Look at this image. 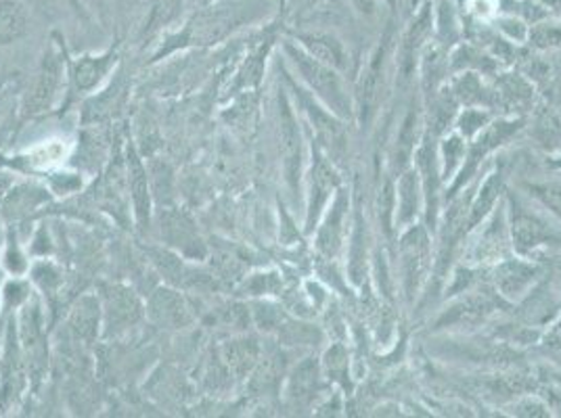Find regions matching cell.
Returning <instances> with one entry per match:
<instances>
[{
    "label": "cell",
    "mask_w": 561,
    "mask_h": 418,
    "mask_svg": "<svg viewBox=\"0 0 561 418\" xmlns=\"http://www.w3.org/2000/svg\"><path fill=\"white\" fill-rule=\"evenodd\" d=\"M273 11L275 0H214L191 9L181 24L158 38L149 63H160L176 53L218 47L241 30L266 22Z\"/></svg>",
    "instance_id": "obj_1"
},
{
    "label": "cell",
    "mask_w": 561,
    "mask_h": 418,
    "mask_svg": "<svg viewBox=\"0 0 561 418\" xmlns=\"http://www.w3.org/2000/svg\"><path fill=\"white\" fill-rule=\"evenodd\" d=\"M70 91V55L61 34H53L36 71L20 96V121H34L48 116L64 103Z\"/></svg>",
    "instance_id": "obj_2"
},
{
    "label": "cell",
    "mask_w": 561,
    "mask_h": 418,
    "mask_svg": "<svg viewBox=\"0 0 561 418\" xmlns=\"http://www.w3.org/2000/svg\"><path fill=\"white\" fill-rule=\"evenodd\" d=\"M280 50H283L285 61L296 73L298 82L305 86L308 93L312 94L317 101H321L335 116L342 117V119L351 117V94L344 86L340 71L314 59L312 55H308L294 38H285Z\"/></svg>",
    "instance_id": "obj_3"
},
{
    "label": "cell",
    "mask_w": 561,
    "mask_h": 418,
    "mask_svg": "<svg viewBox=\"0 0 561 418\" xmlns=\"http://www.w3.org/2000/svg\"><path fill=\"white\" fill-rule=\"evenodd\" d=\"M101 302V339L119 341L147 323V307L139 291L126 282H101L96 289Z\"/></svg>",
    "instance_id": "obj_4"
},
{
    "label": "cell",
    "mask_w": 561,
    "mask_h": 418,
    "mask_svg": "<svg viewBox=\"0 0 561 418\" xmlns=\"http://www.w3.org/2000/svg\"><path fill=\"white\" fill-rule=\"evenodd\" d=\"M20 344L24 349L25 364L30 372V394H36L45 383L48 372V318L47 303L43 295H36L15 314Z\"/></svg>",
    "instance_id": "obj_5"
},
{
    "label": "cell",
    "mask_w": 561,
    "mask_h": 418,
    "mask_svg": "<svg viewBox=\"0 0 561 418\" xmlns=\"http://www.w3.org/2000/svg\"><path fill=\"white\" fill-rule=\"evenodd\" d=\"M398 268H400L402 298L407 303H415L421 291L432 279V270H434V245H432L427 227L417 222L400 231Z\"/></svg>",
    "instance_id": "obj_6"
},
{
    "label": "cell",
    "mask_w": 561,
    "mask_h": 418,
    "mask_svg": "<svg viewBox=\"0 0 561 418\" xmlns=\"http://www.w3.org/2000/svg\"><path fill=\"white\" fill-rule=\"evenodd\" d=\"M285 82H287V89L296 96V103L305 114L308 126L312 128L314 142L325 151L331 162L340 165L348 158V132H346L344 119L329 112L328 107L308 93L300 82H296L294 73L287 70H285Z\"/></svg>",
    "instance_id": "obj_7"
},
{
    "label": "cell",
    "mask_w": 561,
    "mask_h": 418,
    "mask_svg": "<svg viewBox=\"0 0 561 418\" xmlns=\"http://www.w3.org/2000/svg\"><path fill=\"white\" fill-rule=\"evenodd\" d=\"M507 206V220L512 231L514 254L522 257H535L540 249H547L551 245H561V229L545 213L533 208L530 204L515 197L514 193L505 199Z\"/></svg>",
    "instance_id": "obj_8"
},
{
    "label": "cell",
    "mask_w": 561,
    "mask_h": 418,
    "mask_svg": "<svg viewBox=\"0 0 561 418\" xmlns=\"http://www.w3.org/2000/svg\"><path fill=\"white\" fill-rule=\"evenodd\" d=\"M30 394V372L25 364L24 349L18 335L15 316L2 321L0 344V415H9Z\"/></svg>",
    "instance_id": "obj_9"
},
{
    "label": "cell",
    "mask_w": 561,
    "mask_h": 418,
    "mask_svg": "<svg viewBox=\"0 0 561 418\" xmlns=\"http://www.w3.org/2000/svg\"><path fill=\"white\" fill-rule=\"evenodd\" d=\"M468 245L463 247V264L471 268H492L501 259L514 254L512 231L507 220V206L501 199L492 209L491 216L468 234ZM466 236V239H468Z\"/></svg>",
    "instance_id": "obj_10"
},
{
    "label": "cell",
    "mask_w": 561,
    "mask_h": 418,
    "mask_svg": "<svg viewBox=\"0 0 561 418\" xmlns=\"http://www.w3.org/2000/svg\"><path fill=\"white\" fill-rule=\"evenodd\" d=\"M279 153L283 165V181L289 195H300L305 188L306 165H308V149H306L305 130L296 116V109L289 101L287 91H279Z\"/></svg>",
    "instance_id": "obj_11"
},
{
    "label": "cell",
    "mask_w": 561,
    "mask_h": 418,
    "mask_svg": "<svg viewBox=\"0 0 561 418\" xmlns=\"http://www.w3.org/2000/svg\"><path fill=\"white\" fill-rule=\"evenodd\" d=\"M305 233L312 234L321 216L325 213L333 195L342 186L337 165L329 160L325 151L312 140L308 149V165L305 176Z\"/></svg>",
    "instance_id": "obj_12"
},
{
    "label": "cell",
    "mask_w": 561,
    "mask_h": 418,
    "mask_svg": "<svg viewBox=\"0 0 561 418\" xmlns=\"http://www.w3.org/2000/svg\"><path fill=\"white\" fill-rule=\"evenodd\" d=\"M158 227H160V239L162 245L168 249L181 254L188 262H204L210 257L208 243L204 241V236L199 233L195 220L188 216L187 211L174 208L156 209V218Z\"/></svg>",
    "instance_id": "obj_13"
},
{
    "label": "cell",
    "mask_w": 561,
    "mask_h": 418,
    "mask_svg": "<svg viewBox=\"0 0 561 418\" xmlns=\"http://www.w3.org/2000/svg\"><path fill=\"white\" fill-rule=\"evenodd\" d=\"M522 128H524V119L522 117L492 119L491 124L476 139L469 142L468 158H466L461 172L453 181L450 190H448V197L457 195L463 186H468L473 181V176H478L480 163L484 162L499 147H503L507 140L514 139Z\"/></svg>",
    "instance_id": "obj_14"
},
{
    "label": "cell",
    "mask_w": 561,
    "mask_h": 418,
    "mask_svg": "<svg viewBox=\"0 0 561 418\" xmlns=\"http://www.w3.org/2000/svg\"><path fill=\"white\" fill-rule=\"evenodd\" d=\"M124 174H126V193H128V204L133 208L135 227L140 234L149 233L156 218V201H153L147 163L133 140H128L126 144Z\"/></svg>",
    "instance_id": "obj_15"
},
{
    "label": "cell",
    "mask_w": 561,
    "mask_h": 418,
    "mask_svg": "<svg viewBox=\"0 0 561 418\" xmlns=\"http://www.w3.org/2000/svg\"><path fill=\"white\" fill-rule=\"evenodd\" d=\"M122 61L119 43L99 53H82L70 59V91L73 96L99 93L112 78Z\"/></svg>",
    "instance_id": "obj_16"
},
{
    "label": "cell",
    "mask_w": 561,
    "mask_h": 418,
    "mask_svg": "<svg viewBox=\"0 0 561 418\" xmlns=\"http://www.w3.org/2000/svg\"><path fill=\"white\" fill-rule=\"evenodd\" d=\"M351 208V190L340 186L314 229L317 254L328 262L337 259V256L344 252L346 239L351 234L348 233V224L352 220Z\"/></svg>",
    "instance_id": "obj_17"
},
{
    "label": "cell",
    "mask_w": 561,
    "mask_h": 418,
    "mask_svg": "<svg viewBox=\"0 0 561 418\" xmlns=\"http://www.w3.org/2000/svg\"><path fill=\"white\" fill-rule=\"evenodd\" d=\"M496 312V302L492 300L489 293L482 291H463L459 293L450 305L438 314L436 318V330H471L478 326L486 325Z\"/></svg>",
    "instance_id": "obj_18"
},
{
    "label": "cell",
    "mask_w": 561,
    "mask_h": 418,
    "mask_svg": "<svg viewBox=\"0 0 561 418\" xmlns=\"http://www.w3.org/2000/svg\"><path fill=\"white\" fill-rule=\"evenodd\" d=\"M147 307V323H151L162 330H183L195 323L193 307L188 305L187 298L181 289L162 285L147 293L145 300Z\"/></svg>",
    "instance_id": "obj_19"
},
{
    "label": "cell",
    "mask_w": 561,
    "mask_h": 418,
    "mask_svg": "<svg viewBox=\"0 0 561 418\" xmlns=\"http://www.w3.org/2000/svg\"><path fill=\"white\" fill-rule=\"evenodd\" d=\"M540 275V266L530 262V257L510 256L492 266V285L499 298L519 302L535 289Z\"/></svg>",
    "instance_id": "obj_20"
},
{
    "label": "cell",
    "mask_w": 561,
    "mask_h": 418,
    "mask_svg": "<svg viewBox=\"0 0 561 418\" xmlns=\"http://www.w3.org/2000/svg\"><path fill=\"white\" fill-rule=\"evenodd\" d=\"M323 369L317 358H305L298 362L291 371L285 374V385H283V397L287 408L302 413L317 408V399L323 392Z\"/></svg>",
    "instance_id": "obj_21"
},
{
    "label": "cell",
    "mask_w": 561,
    "mask_h": 418,
    "mask_svg": "<svg viewBox=\"0 0 561 418\" xmlns=\"http://www.w3.org/2000/svg\"><path fill=\"white\" fill-rule=\"evenodd\" d=\"M50 201H55V195L43 181H18V185L0 199V216L4 218L7 227L22 229V224L30 222V218Z\"/></svg>",
    "instance_id": "obj_22"
},
{
    "label": "cell",
    "mask_w": 561,
    "mask_h": 418,
    "mask_svg": "<svg viewBox=\"0 0 561 418\" xmlns=\"http://www.w3.org/2000/svg\"><path fill=\"white\" fill-rule=\"evenodd\" d=\"M66 333L78 348H89L101 339V302L96 293H84L71 303Z\"/></svg>",
    "instance_id": "obj_23"
},
{
    "label": "cell",
    "mask_w": 561,
    "mask_h": 418,
    "mask_svg": "<svg viewBox=\"0 0 561 418\" xmlns=\"http://www.w3.org/2000/svg\"><path fill=\"white\" fill-rule=\"evenodd\" d=\"M218 356L225 362V367L233 374L234 383L241 385L250 379V374L264 353L260 339L248 333H234L227 341L218 346Z\"/></svg>",
    "instance_id": "obj_24"
},
{
    "label": "cell",
    "mask_w": 561,
    "mask_h": 418,
    "mask_svg": "<svg viewBox=\"0 0 561 418\" xmlns=\"http://www.w3.org/2000/svg\"><path fill=\"white\" fill-rule=\"evenodd\" d=\"M394 190H397L394 231L398 233L417 224L423 213V188H421L420 172L415 170V165L400 172Z\"/></svg>",
    "instance_id": "obj_25"
},
{
    "label": "cell",
    "mask_w": 561,
    "mask_h": 418,
    "mask_svg": "<svg viewBox=\"0 0 561 418\" xmlns=\"http://www.w3.org/2000/svg\"><path fill=\"white\" fill-rule=\"evenodd\" d=\"M187 0H147V15L139 27V43L145 47L174 30L187 13Z\"/></svg>",
    "instance_id": "obj_26"
},
{
    "label": "cell",
    "mask_w": 561,
    "mask_h": 418,
    "mask_svg": "<svg viewBox=\"0 0 561 418\" xmlns=\"http://www.w3.org/2000/svg\"><path fill=\"white\" fill-rule=\"evenodd\" d=\"M535 103V84L519 73H501L491 89V107L507 114L526 112Z\"/></svg>",
    "instance_id": "obj_27"
},
{
    "label": "cell",
    "mask_w": 561,
    "mask_h": 418,
    "mask_svg": "<svg viewBox=\"0 0 561 418\" xmlns=\"http://www.w3.org/2000/svg\"><path fill=\"white\" fill-rule=\"evenodd\" d=\"M348 234V266L346 275L354 287H363L369 277V245H367V220L363 216L360 199H354V213Z\"/></svg>",
    "instance_id": "obj_28"
},
{
    "label": "cell",
    "mask_w": 561,
    "mask_h": 418,
    "mask_svg": "<svg viewBox=\"0 0 561 418\" xmlns=\"http://www.w3.org/2000/svg\"><path fill=\"white\" fill-rule=\"evenodd\" d=\"M294 40L305 48L308 55H312L314 59L328 63L337 71L348 66L346 48L329 32H298L294 34Z\"/></svg>",
    "instance_id": "obj_29"
},
{
    "label": "cell",
    "mask_w": 561,
    "mask_h": 418,
    "mask_svg": "<svg viewBox=\"0 0 561 418\" xmlns=\"http://www.w3.org/2000/svg\"><path fill=\"white\" fill-rule=\"evenodd\" d=\"M501 195H503V176L501 172H491L480 185L476 186V193L471 197L466 236L491 216L492 209L496 208L501 201Z\"/></svg>",
    "instance_id": "obj_30"
},
{
    "label": "cell",
    "mask_w": 561,
    "mask_h": 418,
    "mask_svg": "<svg viewBox=\"0 0 561 418\" xmlns=\"http://www.w3.org/2000/svg\"><path fill=\"white\" fill-rule=\"evenodd\" d=\"M275 43L273 34L264 32V38L257 40L256 47L252 48L248 55H245V61L241 63V68L234 71V78L227 89V94L243 93L245 89H252L256 86L262 78V71H264V63H266V57L271 53V45Z\"/></svg>",
    "instance_id": "obj_31"
},
{
    "label": "cell",
    "mask_w": 561,
    "mask_h": 418,
    "mask_svg": "<svg viewBox=\"0 0 561 418\" xmlns=\"http://www.w3.org/2000/svg\"><path fill=\"white\" fill-rule=\"evenodd\" d=\"M27 277L32 280L34 289L43 295L47 303V310L53 300L59 298L64 285H66V272L53 257H34Z\"/></svg>",
    "instance_id": "obj_32"
},
{
    "label": "cell",
    "mask_w": 561,
    "mask_h": 418,
    "mask_svg": "<svg viewBox=\"0 0 561 418\" xmlns=\"http://www.w3.org/2000/svg\"><path fill=\"white\" fill-rule=\"evenodd\" d=\"M30 32V9L25 0H0V47L24 40Z\"/></svg>",
    "instance_id": "obj_33"
},
{
    "label": "cell",
    "mask_w": 561,
    "mask_h": 418,
    "mask_svg": "<svg viewBox=\"0 0 561 418\" xmlns=\"http://www.w3.org/2000/svg\"><path fill=\"white\" fill-rule=\"evenodd\" d=\"M448 91L459 105L491 109V89L484 84L482 73H476V71L455 73V78L448 84Z\"/></svg>",
    "instance_id": "obj_34"
},
{
    "label": "cell",
    "mask_w": 561,
    "mask_h": 418,
    "mask_svg": "<svg viewBox=\"0 0 561 418\" xmlns=\"http://www.w3.org/2000/svg\"><path fill=\"white\" fill-rule=\"evenodd\" d=\"M468 139L455 130V132H446L440 144L436 147L440 178L445 185H453V181L461 172L466 158H468Z\"/></svg>",
    "instance_id": "obj_35"
},
{
    "label": "cell",
    "mask_w": 561,
    "mask_h": 418,
    "mask_svg": "<svg viewBox=\"0 0 561 418\" xmlns=\"http://www.w3.org/2000/svg\"><path fill=\"white\" fill-rule=\"evenodd\" d=\"M459 7L453 0H436L434 4V36L443 48H453L461 43V18Z\"/></svg>",
    "instance_id": "obj_36"
},
{
    "label": "cell",
    "mask_w": 561,
    "mask_h": 418,
    "mask_svg": "<svg viewBox=\"0 0 561 418\" xmlns=\"http://www.w3.org/2000/svg\"><path fill=\"white\" fill-rule=\"evenodd\" d=\"M237 293L250 300H275L283 295V275L279 270H256L245 275L237 285Z\"/></svg>",
    "instance_id": "obj_37"
},
{
    "label": "cell",
    "mask_w": 561,
    "mask_h": 418,
    "mask_svg": "<svg viewBox=\"0 0 561 418\" xmlns=\"http://www.w3.org/2000/svg\"><path fill=\"white\" fill-rule=\"evenodd\" d=\"M448 66L453 73L461 71H476V73H492L496 70V59L492 57L489 50L473 47L471 43H459L450 50Z\"/></svg>",
    "instance_id": "obj_38"
},
{
    "label": "cell",
    "mask_w": 561,
    "mask_h": 418,
    "mask_svg": "<svg viewBox=\"0 0 561 418\" xmlns=\"http://www.w3.org/2000/svg\"><path fill=\"white\" fill-rule=\"evenodd\" d=\"M0 264L7 277H27L30 266H32V256L24 245V239L15 227H9L7 231V241L0 252Z\"/></svg>",
    "instance_id": "obj_39"
},
{
    "label": "cell",
    "mask_w": 561,
    "mask_h": 418,
    "mask_svg": "<svg viewBox=\"0 0 561 418\" xmlns=\"http://www.w3.org/2000/svg\"><path fill=\"white\" fill-rule=\"evenodd\" d=\"M351 351L344 346V341H333L321 360V369L329 383L340 385L344 390L351 387Z\"/></svg>",
    "instance_id": "obj_40"
},
{
    "label": "cell",
    "mask_w": 561,
    "mask_h": 418,
    "mask_svg": "<svg viewBox=\"0 0 561 418\" xmlns=\"http://www.w3.org/2000/svg\"><path fill=\"white\" fill-rule=\"evenodd\" d=\"M34 295H36V289L30 277H7L0 291L2 321L7 316H15Z\"/></svg>",
    "instance_id": "obj_41"
},
{
    "label": "cell",
    "mask_w": 561,
    "mask_h": 418,
    "mask_svg": "<svg viewBox=\"0 0 561 418\" xmlns=\"http://www.w3.org/2000/svg\"><path fill=\"white\" fill-rule=\"evenodd\" d=\"M149 170V181H151V190H153V201L156 209L170 208L174 201V172L170 167V163L164 160H149L147 162Z\"/></svg>",
    "instance_id": "obj_42"
},
{
    "label": "cell",
    "mask_w": 561,
    "mask_h": 418,
    "mask_svg": "<svg viewBox=\"0 0 561 418\" xmlns=\"http://www.w3.org/2000/svg\"><path fill=\"white\" fill-rule=\"evenodd\" d=\"M494 116L491 109L486 107H466L463 112H459L455 117V130L466 137V139L473 140L489 124H491Z\"/></svg>",
    "instance_id": "obj_43"
},
{
    "label": "cell",
    "mask_w": 561,
    "mask_h": 418,
    "mask_svg": "<svg viewBox=\"0 0 561 418\" xmlns=\"http://www.w3.org/2000/svg\"><path fill=\"white\" fill-rule=\"evenodd\" d=\"M528 45L537 50H560L561 48V22L553 20L549 22L542 20L537 24L530 25V34H528Z\"/></svg>",
    "instance_id": "obj_44"
},
{
    "label": "cell",
    "mask_w": 561,
    "mask_h": 418,
    "mask_svg": "<svg viewBox=\"0 0 561 418\" xmlns=\"http://www.w3.org/2000/svg\"><path fill=\"white\" fill-rule=\"evenodd\" d=\"M494 27H496V32H499L505 40H510L512 45H524V43H528L530 24L524 22L522 18H517L514 13H496Z\"/></svg>",
    "instance_id": "obj_45"
},
{
    "label": "cell",
    "mask_w": 561,
    "mask_h": 418,
    "mask_svg": "<svg viewBox=\"0 0 561 418\" xmlns=\"http://www.w3.org/2000/svg\"><path fill=\"white\" fill-rule=\"evenodd\" d=\"M394 199H397L394 185L390 181H386L377 193V218H379L383 233L388 236H392L394 233Z\"/></svg>",
    "instance_id": "obj_46"
},
{
    "label": "cell",
    "mask_w": 561,
    "mask_h": 418,
    "mask_svg": "<svg viewBox=\"0 0 561 418\" xmlns=\"http://www.w3.org/2000/svg\"><path fill=\"white\" fill-rule=\"evenodd\" d=\"M528 190L540 208L547 209L551 216L561 218V183L528 185Z\"/></svg>",
    "instance_id": "obj_47"
},
{
    "label": "cell",
    "mask_w": 561,
    "mask_h": 418,
    "mask_svg": "<svg viewBox=\"0 0 561 418\" xmlns=\"http://www.w3.org/2000/svg\"><path fill=\"white\" fill-rule=\"evenodd\" d=\"M27 252L32 259L34 257H50L55 252V243H53V236L50 231L47 229V224H41L34 234L30 236V243H27Z\"/></svg>",
    "instance_id": "obj_48"
},
{
    "label": "cell",
    "mask_w": 561,
    "mask_h": 418,
    "mask_svg": "<svg viewBox=\"0 0 561 418\" xmlns=\"http://www.w3.org/2000/svg\"><path fill=\"white\" fill-rule=\"evenodd\" d=\"M512 415L515 417H551L549 404H545L538 397H522L512 406Z\"/></svg>",
    "instance_id": "obj_49"
},
{
    "label": "cell",
    "mask_w": 561,
    "mask_h": 418,
    "mask_svg": "<svg viewBox=\"0 0 561 418\" xmlns=\"http://www.w3.org/2000/svg\"><path fill=\"white\" fill-rule=\"evenodd\" d=\"M537 139L540 144H560L561 119L556 116H542L537 121Z\"/></svg>",
    "instance_id": "obj_50"
},
{
    "label": "cell",
    "mask_w": 561,
    "mask_h": 418,
    "mask_svg": "<svg viewBox=\"0 0 561 418\" xmlns=\"http://www.w3.org/2000/svg\"><path fill=\"white\" fill-rule=\"evenodd\" d=\"M466 9L478 22H486V20H494L496 18L499 0H469Z\"/></svg>",
    "instance_id": "obj_51"
},
{
    "label": "cell",
    "mask_w": 561,
    "mask_h": 418,
    "mask_svg": "<svg viewBox=\"0 0 561 418\" xmlns=\"http://www.w3.org/2000/svg\"><path fill=\"white\" fill-rule=\"evenodd\" d=\"M354 11L365 18V20H374L379 13V0H351Z\"/></svg>",
    "instance_id": "obj_52"
},
{
    "label": "cell",
    "mask_w": 561,
    "mask_h": 418,
    "mask_svg": "<svg viewBox=\"0 0 561 418\" xmlns=\"http://www.w3.org/2000/svg\"><path fill=\"white\" fill-rule=\"evenodd\" d=\"M18 181H20V174H15L13 170L0 165V199H2L13 186L18 185Z\"/></svg>",
    "instance_id": "obj_53"
},
{
    "label": "cell",
    "mask_w": 561,
    "mask_h": 418,
    "mask_svg": "<svg viewBox=\"0 0 561 418\" xmlns=\"http://www.w3.org/2000/svg\"><path fill=\"white\" fill-rule=\"evenodd\" d=\"M553 18H561V0H538Z\"/></svg>",
    "instance_id": "obj_54"
},
{
    "label": "cell",
    "mask_w": 561,
    "mask_h": 418,
    "mask_svg": "<svg viewBox=\"0 0 561 418\" xmlns=\"http://www.w3.org/2000/svg\"><path fill=\"white\" fill-rule=\"evenodd\" d=\"M61 2H66L71 11H76L80 18H87V9H84L82 0H61Z\"/></svg>",
    "instance_id": "obj_55"
},
{
    "label": "cell",
    "mask_w": 561,
    "mask_h": 418,
    "mask_svg": "<svg viewBox=\"0 0 561 418\" xmlns=\"http://www.w3.org/2000/svg\"><path fill=\"white\" fill-rule=\"evenodd\" d=\"M7 231H9V227H7L4 218L0 216V252H2V247H4V241H7Z\"/></svg>",
    "instance_id": "obj_56"
},
{
    "label": "cell",
    "mask_w": 561,
    "mask_h": 418,
    "mask_svg": "<svg viewBox=\"0 0 561 418\" xmlns=\"http://www.w3.org/2000/svg\"><path fill=\"white\" fill-rule=\"evenodd\" d=\"M214 0H187L188 11L191 9H197V7H204V4H210Z\"/></svg>",
    "instance_id": "obj_57"
},
{
    "label": "cell",
    "mask_w": 561,
    "mask_h": 418,
    "mask_svg": "<svg viewBox=\"0 0 561 418\" xmlns=\"http://www.w3.org/2000/svg\"><path fill=\"white\" fill-rule=\"evenodd\" d=\"M7 279V272L2 270V264H0V291H2V282ZM0 330H2V310H0Z\"/></svg>",
    "instance_id": "obj_58"
},
{
    "label": "cell",
    "mask_w": 561,
    "mask_h": 418,
    "mask_svg": "<svg viewBox=\"0 0 561 418\" xmlns=\"http://www.w3.org/2000/svg\"><path fill=\"white\" fill-rule=\"evenodd\" d=\"M310 2H319V0H310Z\"/></svg>",
    "instance_id": "obj_59"
},
{
    "label": "cell",
    "mask_w": 561,
    "mask_h": 418,
    "mask_svg": "<svg viewBox=\"0 0 561 418\" xmlns=\"http://www.w3.org/2000/svg\"><path fill=\"white\" fill-rule=\"evenodd\" d=\"M0 344H2V341H0Z\"/></svg>",
    "instance_id": "obj_60"
}]
</instances>
